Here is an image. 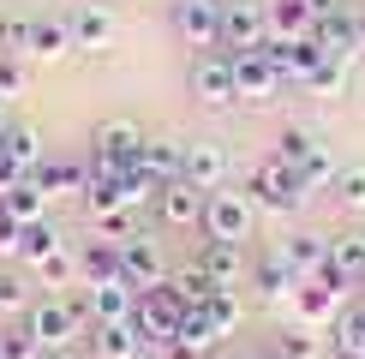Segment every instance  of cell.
I'll list each match as a JSON object with an SVG mask.
<instances>
[{
    "label": "cell",
    "instance_id": "1",
    "mask_svg": "<svg viewBox=\"0 0 365 359\" xmlns=\"http://www.w3.org/2000/svg\"><path fill=\"white\" fill-rule=\"evenodd\" d=\"M24 329L42 341V353H54V348H72L90 329V318H84V306L72 293H42L36 306H24Z\"/></svg>",
    "mask_w": 365,
    "mask_h": 359
},
{
    "label": "cell",
    "instance_id": "2",
    "mask_svg": "<svg viewBox=\"0 0 365 359\" xmlns=\"http://www.w3.org/2000/svg\"><path fill=\"white\" fill-rule=\"evenodd\" d=\"M246 192H252V204L257 209H269V216H299L306 209V180H299V168H287L282 156H264L257 168L246 174Z\"/></svg>",
    "mask_w": 365,
    "mask_h": 359
},
{
    "label": "cell",
    "instance_id": "3",
    "mask_svg": "<svg viewBox=\"0 0 365 359\" xmlns=\"http://www.w3.org/2000/svg\"><path fill=\"white\" fill-rule=\"evenodd\" d=\"M186 90H192V102L197 108H210V114H227L240 102V84H234V60H227V48H204V54H192V66H186Z\"/></svg>",
    "mask_w": 365,
    "mask_h": 359
},
{
    "label": "cell",
    "instance_id": "4",
    "mask_svg": "<svg viewBox=\"0 0 365 359\" xmlns=\"http://www.w3.org/2000/svg\"><path fill=\"white\" fill-rule=\"evenodd\" d=\"M186 299L174 293V281H156V288L138 293V311H132V329L144 335V348H168V335L180 329V318H186Z\"/></svg>",
    "mask_w": 365,
    "mask_h": 359
},
{
    "label": "cell",
    "instance_id": "5",
    "mask_svg": "<svg viewBox=\"0 0 365 359\" xmlns=\"http://www.w3.org/2000/svg\"><path fill=\"white\" fill-rule=\"evenodd\" d=\"M144 126L132 114H108V120H96V132H90V162H102V168H120L126 174L132 162L144 156Z\"/></svg>",
    "mask_w": 365,
    "mask_h": 359
},
{
    "label": "cell",
    "instance_id": "6",
    "mask_svg": "<svg viewBox=\"0 0 365 359\" xmlns=\"http://www.w3.org/2000/svg\"><path fill=\"white\" fill-rule=\"evenodd\" d=\"M252 222H257V204L252 192H210L204 198V239H234V246H246L252 239Z\"/></svg>",
    "mask_w": 365,
    "mask_h": 359
},
{
    "label": "cell",
    "instance_id": "7",
    "mask_svg": "<svg viewBox=\"0 0 365 359\" xmlns=\"http://www.w3.org/2000/svg\"><path fill=\"white\" fill-rule=\"evenodd\" d=\"M269 42V0H222V48H264Z\"/></svg>",
    "mask_w": 365,
    "mask_h": 359
},
{
    "label": "cell",
    "instance_id": "8",
    "mask_svg": "<svg viewBox=\"0 0 365 359\" xmlns=\"http://www.w3.org/2000/svg\"><path fill=\"white\" fill-rule=\"evenodd\" d=\"M174 36L186 42L192 54L222 48V0H174Z\"/></svg>",
    "mask_w": 365,
    "mask_h": 359
},
{
    "label": "cell",
    "instance_id": "9",
    "mask_svg": "<svg viewBox=\"0 0 365 359\" xmlns=\"http://www.w3.org/2000/svg\"><path fill=\"white\" fill-rule=\"evenodd\" d=\"M78 306H84L90 323H132V311H138V288H132L126 276H114V281H90V288L78 293Z\"/></svg>",
    "mask_w": 365,
    "mask_h": 359
},
{
    "label": "cell",
    "instance_id": "10",
    "mask_svg": "<svg viewBox=\"0 0 365 359\" xmlns=\"http://www.w3.org/2000/svg\"><path fill=\"white\" fill-rule=\"evenodd\" d=\"M227 60H234V84H240V96H246V102H269L276 90H287L282 72H276V60H269L264 48H240V54H227Z\"/></svg>",
    "mask_w": 365,
    "mask_h": 359
},
{
    "label": "cell",
    "instance_id": "11",
    "mask_svg": "<svg viewBox=\"0 0 365 359\" xmlns=\"http://www.w3.org/2000/svg\"><path fill=\"white\" fill-rule=\"evenodd\" d=\"M197 269H204L216 288H234V281L252 276V258H246V246H234V239H204V246H197Z\"/></svg>",
    "mask_w": 365,
    "mask_h": 359
},
{
    "label": "cell",
    "instance_id": "12",
    "mask_svg": "<svg viewBox=\"0 0 365 359\" xmlns=\"http://www.w3.org/2000/svg\"><path fill=\"white\" fill-rule=\"evenodd\" d=\"M204 198H210V192H197L192 180H168L162 198H156L162 228H204Z\"/></svg>",
    "mask_w": 365,
    "mask_h": 359
},
{
    "label": "cell",
    "instance_id": "13",
    "mask_svg": "<svg viewBox=\"0 0 365 359\" xmlns=\"http://www.w3.org/2000/svg\"><path fill=\"white\" fill-rule=\"evenodd\" d=\"M120 276L132 281V288H156V281H168V269H162V251H156V239H144V234H132V239H120Z\"/></svg>",
    "mask_w": 365,
    "mask_h": 359
},
{
    "label": "cell",
    "instance_id": "14",
    "mask_svg": "<svg viewBox=\"0 0 365 359\" xmlns=\"http://www.w3.org/2000/svg\"><path fill=\"white\" fill-rule=\"evenodd\" d=\"M186 180L197 192H222L227 186V150L216 138H192L186 144Z\"/></svg>",
    "mask_w": 365,
    "mask_h": 359
},
{
    "label": "cell",
    "instance_id": "15",
    "mask_svg": "<svg viewBox=\"0 0 365 359\" xmlns=\"http://www.w3.org/2000/svg\"><path fill=\"white\" fill-rule=\"evenodd\" d=\"M222 348V335H216V323L204 318V306H192L186 318H180V329L168 335V353L174 359H204V353H216Z\"/></svg>",
    "mask_w": 365,
    "mask_h": 359
},
{
    "label": "cell",
    "instance_id": "16",
    "mask_svg": "<svg viewBox=\"0 0 365 359\" xmlns=\"http://www.w3.org/2000/svg\"><path fill=\"white\" fill-rule=\"evenodd\" d=\"M66 24H72V42H78V48H108L114 42V12L102 6V0H78V6L66 12Z\"/></svg>",
    "mask_w": 365,
    "mask_h": 359
},
{
    "label": "cell",
    "instance_id": "17",
    "mask_svg": "<svg viewBox=\"0 0 365 359\" xmlns=\"http://www.w3.org/2000/svg\"><path fill=\"white\" fill-rule=\"evenodd\" d=\"M36 186L48 192V198H84L90 186V162H72V156H48L36 168Z\"/></svg>",
    "mask_w": 365,
    "mask_h": 359
},
{
    "label": "cell",
    "instance_id": "18",
    "mask_svg": "<svg viewBox=\"0 0 365 359\" xmlns=\"http://www.w3.org/2000/svg\"><path fill=\"white\" fill-rule=\"evenodd\" d=\"M294 318L306 323V329H329V323L341 318V293L324 288V281H299V293H294Z\"/></svg>",
    "mask_w": 365,
    "mask_h": 359
},
{
    "label": "cell",
    "instance_id": "19",
    "mask_svg": "<svg viewBox=\"0 0 365 359\" xmlns=\"http://www.w3.org/2000/svg\"><path fill=\"white\" fill-rule=\"evenodd\" d=\"M276 251H282V264L294 269L299 281H312L317 269L329 264V234H287V239H282Z\"/></svg>",
    "mask_w": 365,
    "mask_h": 359
},
{
    "label": "cell",
    "instance_id": "20",
    "mask_svg": "<svg viewBox=\"0 0 365 359\" xmlns=\"http://www.w3.org/2000/svg\"><path fill=\"white\" fill-rule=\"evenodd\" d=\"M78 42H72L66 12H36V30H30V60H66Z\"/></svg>",
    "mask_w": 365,
    "mask_h": 359
},
{
    "label": "cell",
    "instance_id": "21",
    "mask_svg": "<svg viewBox=\"0 0 365 359\" xmlns=\"http://www.w3.org/2000/svg\"><path fill=\"white\" fill-rule=\"evenodd\" d=\"M144 335L132 323H90V359H138Z\"/></svg>",
    "mask_w": 365,
    "mask_h": 359
},
{
    "label": "cell",
    "instance_id": "22",
    "mask_svg": "<svg viewBox=\"0 0 365 359\" xmlns=\"http://www.w3.org/2000/svg\"><path fill=\"white\" fill-rule=\"evenodd\" d=\"M252 288L264 293V299H294V293H299V276L282 264V251L269 246L264 258H252Z\"/></svg>",
    "mask_w": 365,
    "mask_h": 359
},
{
    "label": "cell",
    "instance_id": "23",
    "mask_svg": "<svg viewBox=\"0 0 365 359\" xmlns=\"http://www.w3.org/2000/svg\"><path fill=\"white\" fill-rule=\"evenodd\" d=\"M329 353L336 359H365V299L341 306V318L329 323Z\"/></svg>",
    "mask_w": 365,
    "mask_h": 359
},
{
    "label": "cell",
    "instance_id": "24",
    "mask_svg": "<svg viewBox=\"0 0 365 359\" xmlns=\"http://www.w3.org/2000/svg\"><path fill=\"white\" fill-rule=\"evenodd\" d=\"M138 168L150 174V180H186V144H174V138H150L144 144V156H138Z\"/></svg>",
    "mask_w": 365,
    "mask_h": 359
},
{
    "label": "cell",
    "instance_id": "25",
    "mask_svg": "<svg viewBox=\"0 0 365 359\" xmlns=\"http://www.w3.org/2000/svg\"><path fill=\"white\" fill-rule=\"evenodd\" d=\"M317 30V12L306 6V0H269V36H312Z\"/></svg>",
    "mask_w": 365,
    "mask_h": 359
},
{
    "label": "cell",
    "instance_id": "26",
    "mask_svg": "<svg viewBox=\"0 0 365 359\" xmlns=\"http://www.w3.org/2000/svg\"><path fill=\"white\" fill-rule=\"evenodd\" d=\"M0 209H6V216H19L24 228H30V222L48 216V192H42V186H36V174H30V180H19V186L0 198Z\"/></svg>",
    "mask_w": 365,
    "mask_h": 359
},
{
    "label": "cell",
    "instance_id": "27",
    "mask_svg": "<svg viewBox=\"0 0 365 359\" xmlns=\"http://www.w3.org/2000/svg\"><path fill=\"white\" fill-rule=\"evenodd\" d=\"M0 156H12L24 174H36L42 162H48V156H42V132H36V126H6V138H0Z\"/></svg>",
    "mask_w": 365,
    "mask_h": 359
},
{
    "label": "cell",
    "instance_id": "28",
    "mask_svg": "<svg viewBox=\"0 0 365 359\" xmlns=\"http://www.w3.org/2000/svg\"><path fill=\"white\" fill-rule=\"evenodd\" d=\"M329 198H336V209H347V216H365V162H341Z\"/></svg>",
    "mask_w": 365,
    "mask_h": 359
},
{
    "label": "cell",
    "instance_id": "29",
    "mask_svg": "<svg viewBox=\"0 0 365 359\" xmlns=\"http://www.w3.org/2000/svg\"><path fill=\"white\" fill-rule=\"evenodd\" d=\"M36 276H42V288H48V293H66L72 281H84V264L72 258L66 246H60V251H48V258L36 264Z\"/></svg>",
    "mask_w": 365,
    "mask_h": 359
},
{
    "label": "cell",
    "instance_id": "30",
    "mask_svg": "<svg viewBox=\"0 0 365 359\" xmlns=\"http://www.w3.org/2000/svg\"><path fill=\"white\" fill-rule=\"evenodd\" d=\"M78 264H84V288L90 281H114L120 276V246L114 239H90V246L78 251Z\"/></svg>",
    "mask_w": 365,
    "mask_h": 359
},
{
    "label": "cell",
    "instance_id": "31",
    "mask_svg": "<svg viewBox=\"0 0 365 359\" xmlns=\"http://www.w3.org/2000/svg\"><path fill=\"white\" fill-rule=\"evenodd\" d=\"M329 264L347 269V276L365 288V234H329Z\"/></svg>",
    "mask_w": 365,
    "mask_h": 359
},
{
    "label": "cell",
    "instance_id": "32",
    "mask_svg": "<svg viewBox=\"0 0 365 359\" xmlns=\"http://www.w3.org/2000/svg\"><path fill=\"white\" fill-rule=\"evenodd\" d=\"M30 30H36V12H0V54H19L30 60Z\"/></svg>",
    "mask_w": 365,
    "mask_h": 359
},
{
    "label": "cell",
    "instance_id": "33",
    "mask_svg": "<svg viewBox=\"0 0 365 359\" xmlns=\"http://www.w3.org/2000/svg\"><path fill=\"white\" fill-rule=\"evenodd\" d=\"M336 174H341V162L329 156V144H317L306 162H299V180H306V192H329L336 186Z\"/></svg>",
    "mask_w": 365,
    "mask_h": 359
},
{
    "label": "cell",
    "instance_id": "34",
    "mask_svg": "<svg viewBox=\"0 0 365 359\" xmlns=\"http://www.w3.org/2000/svg\"><path fill=\"white\" fill-rule=\"evenodd\" d=\"M317 144H324V138H317L312 126H282V138H276V150H269V156H282L287 168H299V162H306Z\"/></svg>",
    "mask_w": 365,
    "mask_h": 359
},
{
    "label": "cell",
    "instance_id": "35",
    "mask_svg": "<svg viewBox=\"0 0 365 359\" xmlns=\"http://www.w3.org/2000/svg\"><path fill=\"white\" fill-rule=\"evenodd\" d=\"M60 246H66V239H60V228L42 216V222H30V228H24V251H19V258H24V264H42V258H48V251H60Z\"/></svg>",
    "mask_w": 365,
    "mask_h": 359
},
{
    "label": "cell",
    "instance_id": "36",
    "mask_svg": "<svg viewBox=\"0 0 365 359\" xmlns=\"http://www.w3.org/2000/svg\"><path fill=\"white\" fill-rule=\"evenodd\" d=\"M204 318L216 323V335H234V329H240V299H234V288H216V293H210V299H204Z\"/></svg>",
    "mask_w": 365,
    "mask_h": 359
},
{
    "label": "cell",
    "instance_id": "37",
    "mask_svg": "<svg viewBox=\"0 0 365 359\" xmlns=\"http://www.w3.org/2000/svg\"><path fill=\"white\" fill-rule=\"evenodd\" d=\"M168 281H174V293L186 299V306H204V299L216 293V281H210V276H204L197 264H186V269H180V276H168Z\"/></svg>",
    "mask_w": 365,
    "mask_h": 359
},
{
    "label": "cell",
    "instance_id": "38",
    "mask_svg": "<svg viewBox=\"0 0 365 359\" xmlns=\"http://www.w3.org/2000/svg\"><path fill=\"white\" fill-rule=\"evenodd\" d=\"M276 348H282L287 359H317V353H324V341H317V329L294 323V329H282V335H276Z\"/></svg>",
    "mask_w": 365,
    "mask_h": 359
},
{
    "label": "cell",
    "instance_id": "39",
    "mask_svg": "<svg viewBox=\"0 0 365 359\" xmlns=\"http://www.w3.org/2000/svg\"><path fill=\"white\" fill-rule=\"evenodd\" d=\"M90 222H96V234H102V239H114V246L138 234V209H102V216H90Z\"/></svg>",
    "mask_w": 365,
    "mask_h": 359
},
{
    "label": "cell",
    "instance_id": "40",
    "mask_svg": "<svg viewBox=\"0 0 365 359\" xmlns=\"http://www.w3.org/2000/svg\"><path fill=\"white\" fill-rule=\"evenodd\" d=\"M0 359H42V341L24 323H12V329H0Z\"/></svg>",
    "mask_w": 365,
    "mask_h": 359
},
{
    "label": "cell",
    "instance_id": "41",
    "mask_svg": "<svg viewBox=\"0 0 365 359\" xmlns=\"http://www.w3.org/2000/svg\"><path fill=\"white\" fill-rule=\"evenodd\" d=\"M24 96V60L19 54H0V102Z\"/></svg>",
    "mask_w": 365,
    "mask_h": 359
},
{
    "label": "cell",
    "instance_id": "42",
    "mask_svg": "<svg viewBox=\"0 0 365 359\" xmlns=\"http://www.w3.org/2000/svg\"><path fill=\"white\" fill-rule=\"evenodd\" d=\"M341 84H347V60H324L306 78V90H341Z\"/></svg>",
    "mask_w": 365,
    "mask_h": 359
},
{
    "label": "cell",
    "instance_id": "43",
    "mask_svg": "<svg viewBox=\"0 0 365 359\" xmlns=\"http://www.w3.org/2000/svg\"><path fill=\"white\" fill-rule=\"evenodd\" d=\"M0 251H6V258H19V251H24V222L6 216V209H0Z\"/></svg>",
    "mask_w": 365,
    "mask_h": 359
},
{
    "label": "cell",
    "instance_id": "44",
    "mask_svg": "<svg viewBox=\"0 0 365 359\" xmlns=\"http://www.w3.org/2000/svg\"><path fill=\"white\" fill-rule=\"evenodd\" d=\"M19 180H30V174H24V168H19L12 156H0V198H6V192L19 186Z\"/></svg>",
    "mask_w": 365,
    "mask_h": 359
},
{
    "label": "cell",
    "instance_id": "45",
    "mask_svg": "<svg viewBox=\"0 0 365 359\" xmlns=\"http://www.w3.org/2000/svg\"><path fill=\"white\" fill-rule=\"evenodd\" d=\"M19 306H24V288L12 276H0V311H19Z\"/></svg>",
    "mask_w": 365,
    "mask_h": 359
},
{
    "label": "cell",
    "instance_id": "46",
    "mask_svg": "<svg viewBox=\"0 0 365 359\" xmlns=\"http://www.w3.org/2000/svg\"><path fill=\"white\" fill-rule=\"evenodd\" d=\"M246 359H287V353L276 348V341H257V348H246Z\"/></svg>",
    "mask_w": 365,
    "mask_h": 359
},
{
    "label": "cell",
    "instance_id": "47",
    "mask_svg": "<svg viewBox=\"0 0 365 359\" xmlns=\"http://www.w3.org/2000/svg\"><path fill=\"white\" fill-rule=\"evenodd\" d=\"M306 6H312V12H317V19H336V12H341V6H347V0H306Z\"/></svg>",
    "mask_w": 365,
    "mask_h": 359
},
{
    "label": "cell",
    "instance_id": "48",
    "mask_svg": "<svg viewBox=\"0 0 365 359\" xmlns=\"http://www.w3.org/2000/svg\"><path fill=\"white\" fill-rule=\"evenodd\" d=\"M42 359H78V353H72V348H54V353H42Z\"/></svg>",
    "mask_w": 365,
    "mask_h": 359
},
{
    "label": "cell",
    "instance_id": "49",
    "mask_svg": "<svg viewBox=\"0 0 365 359\" xmlns=\"http://www.w3.org/2000/svg\"><path fill=\"white\" fill-rule=\"evenodd\" d=\"M6 126H12V120H6V102H0V138H6Z\"/></svg>",
    "mask_w": 365,
    "mask_h": 359
}]
</instances>
